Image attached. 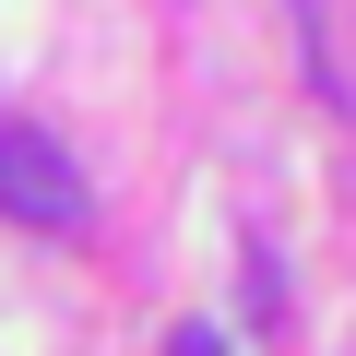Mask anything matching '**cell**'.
Here are the masks:
<instances>
[{
  "label": "cell",
  "instance_id": "6da1fadb",
  "mask_svg": "<svg viewBox=\"0 0 356 356\" xmlns=\"http://www.w3.org/2000/svg\"><path fill=\"white\" fill-rule=\"evenodd\" d=\"M0 214H13V226H36V238H72L83 226V166L48 143V131H0Z\"/></svg>",
  "mask_w": 356,
  "mask_h": 356
},
{
  "label": "cell",
  "instance_id": "7a4b0ae2",
  "mask_svg": "<svg viewBox=\"0 0 356 356\" xmlns=\"http://www.w3.org/2000/svg\"><path fill=\"white\" fill-rule=\"evenodd\" d=\"M297 36H309V83L344 107V72H332V36H321V0H297Z\"/></svg>",
  "mask_w": 356,
  "mask_h": 356
},
{
  "label": "cell",
  "instance_id": "3957f363",
  "mask_svg": "<svg viewBox=\"0 0 356 356\" xmlns=\"http://www.w3.org/2000/svg\"><path fill=\"white\" fill-rule=\"evenodd\" d=\"M178 356H226V332H202V321H191V332H178Z\"/></svg>",
  "mask_w": 356,
  "mask_h": 356
}]
</instances>
